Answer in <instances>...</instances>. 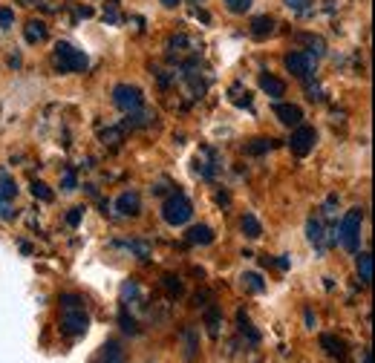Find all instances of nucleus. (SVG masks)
<instances>
[{"label":"nucleus","instance_id":"obj_1","mask_svg":"<svg viewBox=\"0 0 375 363\" xmlns=\"http://www.w3.org/2000/svg\"><path fill=\"white\" fill-rule=\"evenodd\" d=\"M361 225H364V211H361V208L346 211V216L341 220V225H338V231H335V242H341L346 251H358Z\"/></svg>","mask_w":375,"mask_h":363},{"label":"nucleus","instance_id":"obj_2","mask_svg":"<svg viewBox=\"0 0 375 363\" xmlns=\"http://www.w3.org/2000/svg\"><path fill=\"white\" fill-rule=\"evenodd\" d=\"M162 216H165V222L168 225H174V228H179V225H185L188 220L194 216V208H191V199L185 197V193H171L168 197V202L162 205Z\"/></svg>","mask_w":375,"mask_h":363},{"label":"nucleus","instance_id":"obj_3","mask_svg":"<svg viewBox=\"0 0 375 363\" xmlns=\"http://www.w3.org/2000/svg\"><path fill=\"white\" fill-rule=\"evenodd\" d=\"M87 55L76 50L73 43H55V69L58 72H84L87 69Z\"/></svg>","mask_w":375,"mask_h":363},{"label":"nucleus","instance_id":"obj_4","mask_svg":"<svg viewBox=\"0 0 375 363\" xmlns=\"http://www.w3.org/2000/svg\"><path fill=\"white\" fill-rule=\"evenodd\" d=\"M315 144H318V133L315 127H306V124H297L292 130V138H289V150L295 156H309L315 150Z\"/></svg>","mask_w":375,"mask_h":363},{"label":"nucleus","instance_id":"obj_5","mask_svg":"<svg viewBox=\"0 0 375 363\" xmlns=\"http://www.w3.org/2000/svg\"><path fill=\"white\" fill-rule=\"evenodd\" d=\"M113 104L122 113H136L139 107H142V90L130 87V84H119L113 90Z\"/></svg>","mask_w":375,"mask_h":363},{"label":"nucleus","instance_id":"obj_6","mask_svg":"<svg viewBox=\"0 0 375 363\" xmlns=\"http://www.w3.org/2000/svg\"><path fill=\"white\" fill-rule=\"evenodd\" d=\"M61 329H64L66 334H73V337H81V334H87V329H90V318L84 314L81 306H78V308H64V314H61Z\"/></svg>","mask_w":375,"mask_h":363},{"label":"nucleus","instance_id":"obj_7","mask_svg":"<svg viewBox=\"0 0 375 363\" xmlns=\"http://www.w3.org/2000/svg\"><path fill=\"white\" fill-rule=\"evenodd\" d=\"M283 64H286V69L292 72V76L300 78V81H306L312 76V69H315V58L306 55V52H289Z\"/></svg>","mask_w":375,"mask_h":363},{"label":"nucleus","instance_id":"obj_8","mask_svg":"<svg viewBox=\"0 0 375 363\" xmlns=\"http://www.w3.org/2000/svg\"><path fill=\"white\" fill-rule=\"evenodd\" d=\"M115 211H119V216H139L142 213V199H139V193L136 190L122 193V197L115 199Z\"/></svg>","mask_w":375,"mask_h":363},{"label":"nucleus","instance_id":"obj_9","mask_svg":"<svg viewBox=\"0 0 375 363\" xmlns=\"http://www.w3.org/2000/svg\"><path fill=\"white\" fill-rule=\"evenodd\" d=\"M274 115L280 118V124H286V127H297L300 121H303V110L297 104H277L274 107Z\"/></svg>","mask_w":375,"mask_h":363},{"label":"nucleus","instance_id":"obj_10","mask_svg":"<svg viewBox=\"0 0 375 363\" xmlns=\"http://www.w3.org/2000/svg\"><path fill=\"white\" fill-rule=\"evenodd\" d=\"M248 32H251V38H257V41L269 38V35L274 32V17H269V15L254 17V20H251V27H248Z\"/></svg>","mask_w":375,"mask_h":363},{"label":"nucleus","instance_id":"obj_11","mask_svg":"<svg viewBox=\"0 0 375 363\" xmlns=\"http://www.w3.org/2000/svg\"><path fill=\"white\" fill-rule=\"evenodd\" d=\"M306 236H309V242L318 248V251H323V245H326V231H323V222L320 220H309V225H306Z\"/></svg>","mask_w":375,"mask_h":363},{"label":"nucleus","instance_id":"obj_12","mask_svg":"<svg viewBox=\"0 0 375 363\" xmlns=\"http://www.w3.org/2000/svg\"><path fill=\"white\" fill-rule=\"evenodd\" d=\"M320 346L326 349V355H332V357H346V343L341 341V337H335V334H323Z\"/></svg>","mask_w":375,"mask_h":363},{"label":"nucleus","instance_id":"obj_13","mask_svg":"<svg viewBox=\"0 0 375 363\" xmlns=\"http://www.w3.org/2000/svg\"><path fill=\"white\" fill-rule=\"evenodd\" d=\"M23 35H27V43H43L46 41V23L43 20H29L23 27Z\"/></svg>","mask_w":375,"mask_h":363},{"label":"nucleus","instance_id":"obj_14","mask_svg":"<svg viewBox=\"0 0 375 363\" xmlns=\"http://www.w3.org/2000/svg\"><path fill=\"white\" fill-rule=\"evenodd\" d=\"M122 300H125V306H142V288H139V283H125L122 285Z\"/></svg>","mask_w":375,"mask_h":363},{"label":"nucleus","instance_id":"obj_15","mask_svg":"<svg viewBox=\"0 0 375 363\" xmlns=\"http://www.w3.org/2000/svg\"><path fill=\"white\" fill-rule=\"evenodd\" d=\"M188 242H197V245H211V242H214V231H211L208 225H194L191 231H188Z\"/></svg>","mask_w":375,"mask_h":363},{"label":"nucleus","instance_id":"obj_16","mask_svg":"<svg viewBox=\"0 0 375 363\" xmlns=\"http://www.w3.org/2000/svg\"><path fill=\"white\" fill-rule=\"evenodd\" d=\"M260 87H263L266 95H271V99H280V95H286V84L280 81V78H274V76H263V78H260Z\"/></svg>","mask_w":375,"mask_h":363},{"label":"nucleus","instance_id":"obj_17","mask_svg":"<svg viewBox=\"0 0 375 363\" xmlns=\"http://www.w3.org/2000/svg\"><path fill=\"white\" fill-rule=\"evenodd\" d=\"M274 148H277L274 138H254V141L246 144V153H248V156H263V153H269V150H274Z\"/></svg>","mask_w":375,"mask_h":363},{"label":"nucleus","instance_id":"obj_18","mask_svg":"<svg viewBox=\"0 0 375 363\" xmlns=\"http://www.w3.org/2000/svg\"><path fill=\"white\" fill-rule=\"evenodd\" d=\"M243 234H246L248 239L263 236V225H260V220H257L254 213H246V216H243Z\"/></svg>","mask_w":375,"mask_h":363},{"label":"nucleus","instance_id":"obj_19","mask_svg":"<svg viewBox=\"0 0 375 363\" xmlns=\"http://www.w3.org/2000/svg\"><path fill=\"white\" fill-rule=\"evenodd\" d=\"M150 121H153L150 113H139V110H136V113H127V121H125V127H122V130H127V127H130V130H136V127H148Z\"/></svg>","mask_w":375,"mask_h":363},{"label":"nucleus","instance_id":"obj_20","mask_svg":"<svg viewBox=\"0 0 375 363\" xmlns=\"http://www.w3.org/2000/svg\"><path fill=\"white\" fill-rule=\"evenodd\" d=\"M243 288H246V292H251V294H260L266 288V283H263V277L257 271H248V274H243Z\"/></svg>","mask_w":375,"mask_h":363},{"label":"nucleus","instance_id":"obj_21","mask_svg":"<svg viewBox=\"0 0 375 363\" xmlns=\"http://www.w3.org/2000/svg\"><path fill=\"white\" fill-rule=\"evenodd\" d=\"M358 277H361V283L364 285H369L372 283V257L364 251V254H358Z\"/></svg>","mask_w":375,"mask_h":363},{"label":"nucleus","instance_id":"obj_22","mask_svg":"<svg viewBox=\"0 0 375 363\" xmlns=\"http://www.w3.org/2000/svg\"><path fill=\"white\" fill-rule=\"evenodd\" d=\"M182 341H185V360H194L197 357V332L182 329Z\"/></svg>","mask_w":375,"mask_h":363},{"label":"nucleus","instance_id":"obj_23","mask_svg":"<svg viewBox=\"0 0 375 363\" xmlns=\"http://www.w3.org/2000/svg\"><path fill=\"white\" fill-rule=\"evenodd\" d=\"M297 41H300V43H309V52H306V55H315V58H320V55H323V41H320V38H312V35H297Z\"/></svg>","mask_w":375,"mask_h":363},{"label":"nucleus","instance_id":"obj_24","mask_svg":"<svg viewBox=\"0 0 375 363\" xmlns=\"http://www.w3.org/2000/svg\"><path fill=\"white\" fill-rule=\"evenodd\" d=\"M237 323H240V332L248 334V341H251V343H260V332H254V329H251V323H248V318H246L243 311L237 314Z\"/></svg>","mask_w":375,"mask_h":363},{"label":"nucleus","instance_id":"obj_25","mask_svg":"<svg viewBox=\"0 0 375 363\" xmlns=\"http://www.w3.org/2000/svg\"><path fill=\"white\" fill-rule=\"evenodd\" d=\"M231 101L237 107H251V92H243V87H231Z\"/></svg>","mask_w":375,"mask_h":363},{"label":"nucleus","instance_id":"obj_26","mask_svg":"<svg viewBox=\"0 0 375 363\" xmlns=\"http://www.w3.org/2000/svg\"><path fill=\"white\" fill-rule=\"evenodd\" d=\"M15 193H17L15 182H12L9 176H0V199L9 202V199H15Z\"/></svg>","mask_w":375,"mask_h":363},{"label":"nucleus","instance_id":"obj_27","mask_svg":"<svg viewBox=\"0 0 375 363\" xmlns=\"http://www.w3.org/2000/svg\"><path fill=\"white\" fill-rule=\"evenodd\" d=\"M162 285H165V292L171 294V297H179L182 294V283H179V277H162Z\"/></svg>","mask_w":375,"mask_h":363},{"label":"nucleus","instance_id":"obj_28","mask_svg":"<svg viewBox=\"0 0 375 363\" xmlns=\"http://www.w3.org/2000/svg\"><path fill=\"white\" fill-rule=\"evenodd\" d=\"M32 197L41 199V202H52V190L46 187L43 182H32Z\"/></svg>","mask_w":375,"mask_h":363},{"label":"nucleus","instance_id":"obj_29","mask_svg":"<svg viewBox=\"0 0 375 363\" xmlns=\"http://www.w3.org/2000/svg\"><path fill=\"white\" fill-rule=\"evenodd\" d=\"M222 3H225L228 12H234V15H246V12L251 9V0H222Z\"/></svg>","mask_w":375,"mask_h":363},{"label":"nucleus","instance_id":"obj_30","mask_svg":"<svg viewBox=\"0 0 375 363\" xmlns=\"http://www.w3.org/2000/svg\"><path fill=\"white\" fill-rule=\"evenodd\" d=\"M205 323H208V332H211V334H217V332H220V311H217V308H208Z\"/></svg>","mask_w":375,"mask_h":363},{"label":"nucleus","instance_id":"obj_31","mask_svg":"<svg viewBox=\"0 0 375 363\" xmlns=\"http://www.w3.org/2000/svg\"><path fill=\"white\" fill-rule=\"evenodd\" d=\"M122 136H125V130H122V127H110V130H104V133H101V141H104V144H119V141H122Z\"/></svg>","mask_w":375,"mask_h":363},{"label":"nucleus","instance_id":"obj_32","mask_svg":"<svg viewBox=\"0 0 375 363\" xmlns=\"http://www.w3.org/2000/svg\"><path fill=\"white\" fill-rule=\"evenodd\" d=\"M104 363H122V352H119V346H115V343H110L104 349Z\"/></svg>","mask_w":375,"mask_h":363},{"label":"nucleus","instance_id":"obj_33","mask_svg":"<svg viewBox=\"0 0 375 363\" xmlns=\"http://www.w3.org/2000/svg\"><path fill=\"white\" fill-rule=\"evenodd\" d=\"M15 23V12L12 9H0V29H9Z\"/></svg>","mask_w":375,"mask_h":363},{"label":"nucleus","instance_id":"obj_34","mask_svg":"<svg viewBox=\"0 0 375 363\" xmlns=\"http://www.w3.org/2000/svg\"><path fill=\"white\" fill-rule=\"evenodd\" d=\"M283 3L292 9V12H306L309 9V3H312V0H283Z\"/></svg>","mask_w":375,"mask_h":363},{"label":"nucleus","instance_id":"obj_35","mask_svg":"<svg viewBox=\"0 0 375 363\" xmlns=\"http://www.w3.org/2000/svg\"><path fill=\"white\" fill-rule=\"evenodd\" d=\"M61 306H64V308H78V306H81V297H78V294H64V297H61Z\"/></svg>","mask_w":375,"mask_h":363},{"label":"nucleus","instance_id":"obj_36","mask_svg":"<svg viewBox=\"0 0 375 363\" xmlns=\"http://www.w3.org/2000/svg\"><path fill=\"white\" fill-rule=\"evenodd\" d=\"M122 326H125V332H133V334H139V326H136V320H133V318H127V308L122 311Z\"/></svg>","mask_w":375,"mask_h":363},{"label":"nucleus","instance_id":"obj_37","mask_svg":"<svg viewBox=\"0 0 375 363\" xmlns=\"http://www.w3.org/2000/svg\"><path fill=\"white\" fill-rule=\"evenodd\" d=\"M64 190H76V173L73 171H66V176H64Z\"/></svg>","mask_w":375,"mask_h":363},{"label":"nucleus","instance_id":"obj_38","mask_svg":"<svg viewBox=\"0 0 375 363\" xmlns=\"http://www.w3.org/2000/svg\"><path fill=\"white\" fill-rule=\"evenodd\" d=\"M66 222H69V225H78V222H81V208H73V213L66 216Z\"/></svg>","mask_w":375,"mask_h":363},{"label":"nucleus","instance_id":"obj_39","mask_svg":"<svg viewBox=\"0 0 375 363\" xmlns=\"http://www.w3.org/2000/svg\"><path fill=\"white\" fill-rule=\"evenodd\" d=\"M12 216H15V213L9 211V205H6L3 199H0V220H12Z\"/></svg>","mask_w":375,"mask_h":363},{"label":"nucleus","instance_id":"obj_40","mask_svg":"<svg viewBox=\"0 0 375 363\" xmlns=\"http://www.w3.org/2000/svg\"><path fill=\"white\" fill-rule=\"evenodd\" d=\"M162 3H165V6H171V9H174V6H179V0H162Z\"/></svg>","mask_w":375,"mask_h":363},{"label":"nucleus","instance_id":"obj_41","mask_svg":"<svg viewBox=\"0 0 375 363\" xmlns=\"http://www.w3.org/2000/svg\"><path fill=\"white\" fill-rule=\"evenodd\" d=\"M364 363H372V352H364Z\"/></svg>","mask_w":375,"mask_h":363},{"label":"nucleus","instance_id":"obj_42","mask_svg":"<svg viewBox=\"0 0 375 363\" xmlns=\"http://www.w3.org/2000/svg\"><path fill=\"white\" fill-rule=\"evenodd\" d=\"M194 3H197V0H194Z\"/></svg>","mask_w":375,"mask_h":363}]
</instances>
